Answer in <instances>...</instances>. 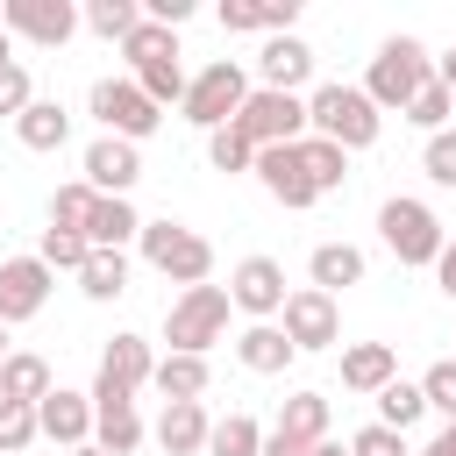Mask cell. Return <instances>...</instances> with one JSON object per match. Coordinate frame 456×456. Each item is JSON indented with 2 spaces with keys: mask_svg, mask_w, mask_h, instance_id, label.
Segmentation results:
<instances>
[{
  "mask_svg": "<svg viewBox=\"0 0 456 456\" xmlns=\"http://www.w3.org/2000/svg\"><path fill=\"white\" fill-rule=\"evenodd\" d=\"M428 78H435V57H428V43H420V36H385V43H378V57H370L363 100H370L378 114H406V100H413Z\"/></svg>",
  "mask_w": 456,
  "mask_h": 456,
  "instance_id": "6da1fadb",
  "label": "cell"
},
{
  "mask_svg": "<svg viewBox=\"0 0 456 456\" xmlns=\"http://www.w3.org/2000/svg\"><path fill=\"white\" fill-rule=\"evenodd\" d=\"M385 128V114L363 100V86H314L306 93V135L335 142V150H370Z\"/></svg>",
  "mask_w": 456,
  "mask_h": 456,
  "instance_id": "7a4b0ae2",
  "label": "cell"
},
{
  "mask_svg": "<svg viewBox=\"0 0 456 456\" xmlns=\"http://www.w3.org/2000/svg\"><path fill=\"white\" fill-rule=\"evenodd\" d=\"M228 285H185L171 306H164V342L171 356H207L221 335H228Z\"/></svg>",
  "mask_w": 456,
  "mask_h": 456,
  "instance_id": "3957f363",
  "label": "cell"
},
{
  "mask_svg": "<svg viewBox=\"0 0 456 456\" xmlns=\"http://www.w3.org/2000/svg\"><path fill=\"white\" fill-rule=\"evenodd\" d=\"M135 242H142V264L164 271L171 285H207V278H214V242L192 235L185 221H142Z\"/></svg>",
  "mask_w": 456,
  "mask_h": 456,
  "instance_id": "277c9868",
  "label": "cell"
},
{
  "mask_svg": "<svg viewBox=\"0 0 456 456\" xmlns=\"http://www.w3.org/2000/svg\"><path fill=\"white\" fill-rule=\"evenodd\" d=\"M378 235H385V249H392L399 264H413V271H420V264H435V256H442V242H449V235H442V221H435V207H428V200H413V192H392V200L378 207Z\"/></svg>",
  "mask_w": 456,
  "mask_h": 456,
  "instance_id": "5b68a950",
  "label": "cell"
},
{
  "mask_svg": "<svg viewBox=\"0 0 456 456\" xmlns=\"http://www.w3.org/2000/svg\"><path fill=\"white\" fill-rule=\"evenodd\" d=\"M242 100H249V71H242L235 57H214L200 78H185V100H178V107H185L192 128L214 135V128H228V121L242 114Z\"/></svg>",
  "mask_w": 456,
  "mask_h": 456,
  "instance_id": "8992f818",
  "label": "cell"
},
{
  "mask_svg": "<svg viewBox=\"0 0 456 456\" xmlns=\"http://www.w3.org/2000/svg\"><path fill=\"white\" fill-rule=\"evenodd\" d=\"M86 107H93V121H100L107 135H121V142H142V135H157V121H164V107H150L135 78H93Z\"/></svg>",
  "mask_w": 456,
  "mask_h": 456,
  "instance_id": "52a82bcc",
  "label": "cell"
},
{
  "mask_svg": "<svg viewBox=\"0 0 456 456\" xmlns=\"http://www.w3.org/2000/svg\"><path fill=\"white\" fill-rule=\"evenodd\" d=\"M235 128L249 135V150L299 142V135H306V93H264V86H249V100H242Z\"/></svg>",
  "mask_w": 456,
  "mask_h": 456,
  "instance_id": "ba28073f",
  "label": "cell"
},
{
  "mask_svg": "<svg viewBox=\"0 0 456 456\" xmlns=\"http://www.w3.org/2000/svg\"><path fill=\"white\" fill-rule=\"evenodd\" d=\"M278 328H285V342L306 356V349H328V342H342V306H335L328 292L299 285V292H285V306H278Z\"/></svg>",
  "mask_w": 456,
  "mask_h": 456,
  "instance_id": "9c48e42d",
  "label": "cell"
},
{
  "mask_svg": "<svg viewBox=\"0 0 456 456\" xmlns=\"http://www.w3.org/2000/svg\"><path fill=\"white\" fill-rule=\"evenodd\" d=\"M0 28L7 36H28L43 50H64L78 36V7L71 0H0Z\"/></svg>",
  "mask_w": 456,
  "mask_h": 456,
  "instance_id": "30bf717a",
  "label": "cell"
},
{
  "mask_svg": "<svg viewBox=\"0 0 456 456\" xmlns=\"http://www.w3.org/2000/svg\"><path fill=\"white\" fill-rule=\"evenodd\" d=\"M228 306L249 314V321H278V306H285V264L278 256H242L228 271Z\"/></svg>",
  "mask_w": 456,
  "mask_h": 456,
  "instance_id": "8fae6325",
  "label": "cell"
},
{
  "mask_svg": "<svg viewBox=\"0 0 456 456\" xmlns=\"http://www.w3.org/2000/svg\"><path fill=\"white\" fill-rule=\"evenodd\" d=\"M150 370H157L150 342H142V335H114V342L100 349V378H93V399H135V392L150 385Z\"/></svg>",
  "mask_w": 456,
  "mask_h": 456,
  "instance_id": "7c38bea8",
  "label": "cell"
},
{
  "mask_svg": "<svg viewBox=\"0 0 456 456\" xmlns=\"http://www.w3.org/2000/svg\"><path fill=\"white\" fill-rule=\"evenodd\" d=\"M50 306V264L43 256H0V328L36 321Z\"/></svg>",
  "mask_w": 456,
  "mask_h": 456,
  "instance_id": "4fadbf2b",
  "label": "cell"
},
{
  "mask_svg": "<svg viewBox=\"0 0 456 456\" xmlns=\"http://www.w3.org/2000/svg\"><path fill=\"white\" fill-rule=\"evenodd\" d=\"M135 178H142V150H135V142H121V135L86 142V185H93L100 200H128Z\"/></svg>",
  "mask_w": 456,
  "mask_h": 456,
  "instance_id": "5bb4252c",
  "label": "cell"
},
{
  "mask_svg": "<svg viewBox=\"0 0 456 456\" xmlns=\"http://www.w3.org/2000/svg\"><path fill=\"white\" fill-rule=\"evenodd\" d=\"M249 171H256V185H264L278 207H292V214L321 200V192H314V178H306V164H299V142H271V150H256V164H249Z\"/></svg>",
  "mask_w": 456,
  "mask_h": 456,
  "instance_id": "9a60e30c",
  "label": "cell"
},
{
  "mask_svg": "<svg viewBox=\"0 0 456 456\" xmlns=\"http://www.w3.org/2000/svg\"><path fill=\"white\" fill-rule=\"evenodd\" d=\"M36 435H50L57 449H86V435H93V392L50 385V399H36Z\"/></svg>",
  "mask_w": 456,
  "mask_h": 456,
  "instance_id": "2e32d148",
  "label": "cell"
},
{
  "mask_svg": "<svg viewBox=\"0 0 456 456\" xmlns=\"http://www.w3.org/2000/svg\"><path fill=\"white\" fill-rule=\"evenodd\" d=\"M314 78V50L299 43V36H264V50H256V86L264 93H299Z\"/></svg>",
  "mask_w": 456,
  "mask_h": 456,
  "instance_id": "e0dca14e",
  "label": "cell"
},
{
  "mask_svg": "<svg viewBox=\"0 0 456 456\" xmlns=\"http://www.w3.org/2000/svg\"><path fill=\"white\" fill-rule=\"evenodd\" d=\"M292 356H299V349L285 342V328H278V321H249V328L235 335V363H242V370H256V378H285V370H292Z\"/></svg>",
  "mask_w": 456,
  "mask_h": 456,
  "instance_id": "ac0fdd59",
  "label": "cell"
},
{
  "mask_svg": "<svg viewBox=\"0 0 456 456\" xmlns=\"http://www.w3.org/2000/svg\"><path fill=\"white\" fill-rule=\"evenodd\" d=\"M299 0H221V28L228 36H292Z\"/></svg>",
  "mask_w": 456,
  "mask_h": 456,
  "instance_id": "d6986e66",
  "label": "cell"
},
{
  "mask_svg": "<svg viewBox=\"0 0 456 456\" xmlns=\"http://www.w3.org/2000/svg\"><path fill=\"white\" fill-rule=\"evenodd\" d=\"M93 449H107V456H135L142 449L135 399H93Z\"/></svg>",
  "mask_w": 456,
  "mask_h": 456,
  "instance_id": "ffe728a7",
  "label": "cell"
},
{
  "mask_svg": "<svg viewBox=\"0 0 456 456\" xmlns=\"http://www.w3.org/2000/svg\"><path fill=\"white\" fill-rule=\"evenodd\" d=\"M363 271H370V256L356 249V242H321L314 256H306V278H314V292H342V285H363Z\"/></svg>",
  "mask_w": 456,
  "mask_h": 456,
  "instance_id": "44dd1931",
  "label": "cell"
},
{
  "mask_svg": "<svg viewBox=\"0 0 456 456\" xmlns=\"http://www.w3.org/2000/svg\"><path fill=\"white\" fill-rule=\"evenodd\" d=\"M392 378H399V349H392V342H356V349H342V385H349V392H370V399H378Z\"/></svg>",
  "mask_w": 456,
  "mask_h": 456,
  "instance_id": "7402d4cb",
  "label": "cell"
},
{
  "mask_svg": "<svg viewBox=\"0 0 456 456\" xmlns=\"http://www.w3.org/2000/svg\"><path fill=\"white\" fill-rule=\"evenodd\" d=\"M207 406L200 399H171L164 413H157V442H164V456H200L207 449Z\"/></svg>",
  "mask_w": 456,
  "mask_h": 456,
  "instance_id": "603a6c76",
  "label": "cell"
},
{
  "mask_svg": "<svg viewBox=\"0 0 456 456\" xmlns=\"http://www.w3.org/2000/svg\"><path fill=\"white\" fill-rule=\"evenodd\" d=\"M271 435H285V442H299V449L328 442V392H292V399L278 406Z\"/></svg>",
  "mask_w": 456,
  "mask_h": 456,
  "instance_id": "cb8c5ba5",
  "label": "cell"
},
{
  "mask_svg": "<svg viewBox=\"0 0 456 456\" xmlns=\"http://www.w3.org/2000/svg\"><path fill=\"white\" fill-rule=\"evenodd\" d=\"M14 135H21V150H64V142H71L64 100H28V107L14 114Z\"/></svg>",
  "mask_w": 456,
  "mask_h": 456,
  "instance_id": "d4e9b609",
  "label": "cell"
},
{
  "mask_svg": "<svg viewBox=\"0 0 456 456\" xmlns=\"http://www.w3.org/2000/svg\"><path fill=\"white\" fill-rule=\"evenodd\" d=\"M50 363L36 356V349H7V363H0V399H14V406H36V399H50Z\"/></svg>",
  "mask_w": 456,
  "mask_h": 456,
  "instance_id": "484cf974",
  "label": "cell"
},
{
  "mask_svg": "<svg viewBox=\"0 0 456 456\" xmlns=\"http://www.w3.org/2000/svg\"><path fill=\"white\" fill-rule=\"evenodd\" d=\"M142 235V214L128 207V200H93V214H86V249H121V242H135Z\"/></svg>",
  "mask_w": 456,
  "mask_h": 456,
  "instance_id": "4316f807",
  "label": "cell"
},
{
  "mask_svg": "<svg viewBox=\"0 0 456 456\" xmlns=\"http://www.w3.org/2000/svg\"><path fill=\"white\" fill-rule=\"evenodd\" d=\"M150 385L164 392V406H171V399H207V385H214V363H207V356H157Z\"/></svg>",
  "mask_w": 456,
  "mask_h": 456,
  "instance_id": "83f0119b",
  "label": "cell"
},
{
  "mask_svg": "<svg viewBox=\"0 0 456 456\" xmlns=\"http://www.w3.org/2000/svg\"><path fill=\"white\" fill-rule=\"evenodd\" d=\"M78 292L100 299V306L121 299V292H128V256H121V249H93V256L78 264Z\"/></svg>",
  "mask_w": 456,
  "mask_h": 456,
  "instance_id": "f1b7e54d",
  "label": "cell"
},
{
  "mask_svg": "<svg viewBox=\"0 0 456 456\" xmlns=\"http://www.w3.org/2000/svg\"><path fill=\"white\" fill-rule=\"evenodd\" d=\"M299 164H306L314 192H342V178H349V150H335L321 135H299Z\"/></svg>",
  "mask_w": 456,
  "mask_h": 456,
  "instance_id": "f546056e",
  "label": "cell"
},
{
  "mask_svg": "<svg viewBox=\"0 0 456 456\" xmlns=\"http://www.w3.org/2000/svg\"><path fill=\"white\" fill-rule=\"evenodd\" d=\"M78 21H86L93 36H107V43H128V36H135V21H142V7H135V0H86V7H78Z\"/></svg>",
  "mask_w": 456,
  "mask_h": 456,
  "instance_id": "4dcf8cb0",
  "label": "cell"
},
{
  "mask_svg": "<svg viewBox=\"0 0 456 456\" xmlns=\"http://www.w3.org/2000/svg\"><path fill=\"white\" fill-rule=\"evenodd\" d=\"M428 413V399H420V385H406V378H392L385 392H378V428H392V435H406L413 420Z\"/></svg>",
  "mask_w": 456,
  "mask_h": 456,
  "instance_id": "1f68e13d",
  "label": "cell"
},
{
  "mask_svg": "<svg viewBox=\"0 0 456 456\" xmlns=\"http://www.w3.org/2000/svg\"><path fill=\"white\" fill-rule=\"evenodd\" d=\"M256 449H264V428L249 413H228L207 428V456H256Z\"/></svg>",
  "mask_w": 456,
  "mask_h": 456,
  "instance_id": "d6a6232c",
  "label": "cell"
},
{
  "mask_svg": "<svg viewBox=\"0 0 456 456\" xmlns=\"http://www.w3.org/2000/svg\"><path fill=\"white\" fill-rule=\"evenodd\" d=\"M121 57H128V71H142V64H157V57H178V28H157V21H135V36L121 43Z\"/></svg>",
  "mask_w": 456,
  "mask_h": 456,
  "instance_id": "836d02e7",
  "label": "cell"
},
{
  "mask_svg": "<svg viewBox=\"0 0 456 456\" xmlns=\"http://www.w3.org/2000/svg\"><path fill=\"white\" fill-rule=\"evenodd\" d=\"M135 86H142L150 107H171V100H185V64H178V57H157V64L135 71Z\"/></svg>",
  "mask_w": 456,
  "mask_h": 456,
  "instance_id": "e575fe53",
  "label": "cell"
},
{
  "mask_svg": "<svg viewBox=\"0 0 456 456\" xmlns=\"http://www.w3.org/2000/svg\"><path fill=\"white\" fill-rule=\"evenodd\" d=\"M93 200H100V192H93L86 178L57 185V192H50V228H71V235H86V214H93Z\"/></svg>",
  "mask_w": 456,
  "mask_h": 456,
  "instance_id": "d590c367",
  "label": "cell"
},
{
  "mask_svg": "<svg viewBox=\"0 0 456 456\" xmlns=\"http://www.w3.org/2000/svg\"><path fill=\"white\" fill-rule=\"evenodd\" d=\"M449 114H456V100H449V93H442L435 78H428V86H420V93L406 100V121H413L420 135H442V128H449Z\"/></svg>",
  "mask_w": 456,
  "mask_h": 456,
  "instance_id": "8d00e7d4",
  "label": "cell"
},
{
  "mask_svg": "<svg viewBox=\"0 0 456 456\" xmlns=\"http://www.w3.org/2000/svg\"><path fill=\"white\" fill-rule=\"evenodd\" d=\"M207 164H214V171H249V164H256V150H249V135L228 121V128H214V135H207Z\"/></svg>",
  "mask_w": 456,
  "mask_h": 456,
  "instance_id": "74e56055",
  "label": "cell"
},
{
  "mask_svg": "<svg viewBox=\"0 0 456 456\" xmlns=\"http://www.w3.org/2000/svg\"><path fill=\"white\" fill-rule=\"evenodd\" d=\"M36 256H43V264H50V278H57V271H78L93 249H86V235H71V228H43Z\"/></svg>",
  "mask_w": 456,
  "mask_h": 456,
  "instance_id": "f35d334b",
  "label": "cell"
},
{
  "mask_svg": "<svg viewBox=\"0 0 456 456\" xmlns=\"http://www.w3.org/2000/svg\"><path fill=\"white\" fill-rule=\"evenodd\" d=\"M420 399H428V413H442V428L456 420V356L428 363V378H420Z\"/></svg>",
  "mask_w": 456,
  "mask_h": 456,
  "instance_id": "ab89813d",
  "label": "cell"
},
{
  "mask_svg": "<svg viewBox=\"0 0 456 456\" xmlns=\"http://www.w3.org/2000/svg\"><path fill=\"white\" fill-rule=\"evenodd\" d=\"M36 442V406H14V399H0V456H21Z\"/></svg>",
  "mask_w": 456,
  "mask_h": 456,
  "instance_id": "60d3db41",
  "label": "cell"
},
{
  "mask_svg": "<svg viewBox=\"0 0 456 456\" xmlns=\"http://www.w3.org/2000/svg\"><path fill=\"white\" fill-rule=\"evenodd\" d=\"M420 171H428L435 185H456V128H442V135L420 142Z\"/></svg>",
  "mask_w": 456,
  "mask_h": 456,
  "instance_id": "b9f144b4",
  "label": "cell"
},
{
  "mask_svg": "<svg viewBox=\"0 0 456 456\" xmlns=\"http://www.w3.org/2000/svg\"><path fill=\"white\" fill-rule=\"evenodd\" d=\"M349 456H406V435H392V428H378V420H370V428H356V435H349Z\"/></svg>",
  "mask_w": 456,
  "mask_h": 456,
  "instance_id": "7bdbcfd3",
  "label": "cell"
},
{
  "mask_svg": "<svg viewBox=\"0 0 456 456\" xmlns=\"http://www.w3.org/2000/svg\"><path fill=\"white\" fill-rule=\"evenodd\" d=\"M28 100H36V86H28V64H0V114L14 121Z\"/></svg>",
  "mask_w": 456,
  "mask_h": 456,
  "instance_id": "ee69618b",
  "label": "cell"
},
{
  "mask_svg": "<svg viewBox=\"0 0 456 456\" xmlns=\"http://www.w3.org/2000/svg\"><path fill=\"white\" fill-rule=\"evenodd\" d=\"M435 86H442V93H449V100H456V43H449V50H442V57H435Z\"/></svg>",
  "mask_w": 456,
  "mask_h": 456,
  "instance_id": "f6af8a7d",
  "label": "cell"
},
{
  "mask_svg": "<svg viewBox=\"0 0 456 456\" xmlns=\"http://www.w3.org/2000/svg\"><path fill=\"white\" fill-rule=\"evenodd\" d=\"M435 278H442V292L456 299V242H442V256H435Z\"/></svg>",
  "mask_w": 456,
  "mask_h": 456,
  "instance_id": "bcb514c9",
  "label": "cell"
},
{
  "mask_svg": "<svg viewBox=\"0 0 456 456\" xmlns=\"http://www.w3.org/2000/svg\"><path fill=\"white\" fill-rule=\"evenodd\" d=\"M256 456H306V449H299V442H285V435H271V428H264V449H256Z\"/></svg>",
  "mask_w": 456,
  "mask_h": 456,
  "instance_id": "7dc6e473",
  "label": "cell"
},
{
  "mask_svg": "<svg viewBox=\"0 0 456 456\" xmlns=\"http://www.w3.org/2000/svg\"><path fill=\"white\" fill-rule=\"evenodd\" d=\"M420 456H456V420H449V428H442V435H435V442H428Z\"/></svg>",
  "mask_w": 456,
  "mask_h": 456,
  "instance_id": "c3c4849f",
  "label": "cell"
},
{
  "mask_svg": "<svg viewBox=\"0 0 456 456\" xmlns=\"http://www.w3.org/2000/svg\"><path fill=\"white\" fill-rule=\"evenodd\" d=\"M306 456H349V449H342V442H314Z\"/></svg>",
  "mask_w": 456,
  "mask_h": 456,
  "instance_id": "681fc988",
  "label": "cell"
},
{
  "mask_svg": "<svg viewBox=\"0 0 456 456\" xmlns=\"http://www.w3.org/2000/svg\"><path fill=\"white\" fill-rule=\"evenodd\" d=\"M0 64H14V36L7 28H0Z\"/></svg>",
  "mask_w": 456,
  "mask_h": 456,
  "instance_id": "f907efd6",
  "label": "cell"
},
{
  "mask_svg": "<svg viewBox=\"0 0 456 456\" xmlns=\"http://www.w3.org/2000/svg\"><path fill=\"white\" fill-rule=\"evenodd\" d=\"M71 456H107V449H93V442H86V449H71Z\"/></svg>",
  "mask_w": 456,
  "mask_h": 456,
  "instance_id": "816d5d0a",
  "label": "cell"
},
{
  "mask_svg": "<svg viewBox=\"0 0 456 456\" xmlns=\"http://www.w3.org/2000/svg\"><path fill=\"white\" fill-rule=\"evenodd\" d=\"M0 363H7V328H0Z\"/></svg>",
  "mask_w": 456,
  "mask_h": 456,
  "instance_id": "f5cc1de1",
  "label": "cell"
}]
</instances>
